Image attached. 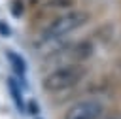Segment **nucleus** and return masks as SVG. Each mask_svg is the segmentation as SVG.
Masks as SVG:
<instances>
[{
    "instance_id": "nucleus-5",
    "label": "nucleus",
    "mask_w": 121,
    "mask_h": 119,
    "mask_svg": "<svg viewBox=\"0 0 121 119\" xmlns=\"http://www.w3.org/2000/svg\"><path fill=\"white\" fill-rule=\"evenodd\" d=\"M9 94H11V98H15L17 108H19V110H23V96H21V91H19V87L15 85V81H13V79H9Z\"/></svg>"
},
{
    "instance_id": "nucleus-7",
    "label": "nucleus",
    "mask_w": 121,
    "mask_h": 119,
    "mask_svg": "<svg viewBox=\"0 0 121 119\" xmlns=\"http://www.w3.org/2000/svg\"><path fill=\"white\" fill-rule=\"evenodd\" d=\"M70 6H74V0H64V2L51 0V2H47V8H70Z\"/></svg>"
},
{
    "instance_id": "nucleus-6",
    "label": "nucleus",
    "mask_w": 121,
    "mask_h": 119,
    "mask_svg": "<svg viewBox=\"0 0 121 119\" xmlns=\"http://www.w3.org/2000/svg\"><path fill=\"white\" fill-rule=\"evenodd\" d=\"M9 9H11V13H13L15 17H21V15H23V4H21V0H13V2L9 4Z\"/></svg>"
},
{
    "instance_id": "nucleus-3",
    "label": "nucleus",
    "mask_w": 121,
    "mask_h": 119,
    "mask_svg": "<svg viewBox=\"0 0 121 119\" xmlns=\"http://www.w3.org/2000/svg\"><path fill=\"white\" fill-rule=\"evenodd\" d=\"M102 110L104 108L98 100L87 98V100H79L74 106H70L64 113V119H100Z\"/></svg>"
},
{
    "instance_id": "nucleus-9",
    "label": "nucleus",
    "mask_w": 121,
    "mask_h": 119,
    "mask_svg": "<svg viewBox=\"0 0 121 119\" xmlns=\"http://www.w3.org/2000/svg\"><path fill=\"white\" fill-rule=\"evenodd\" d=\"M115 70H117V77L121 79V60L117 62V66H115Z\"/></svg>"
},
{
    "instance_id": "nucleus-8",
    "label": "nucleus",
    "mask_w": 121,
    "mask_h": 119,
    "mask_svg": "<svg viewBox=\"0 0 121 119\" xmlns=\"http://www.w3.org/2000/svg\"><path fill=\"white\" fill-rule=\"evenodd\" d=\"M0 34H2V36H9V30H8L6 23H0Z\"/></svg>"
},
{
    "instance_id": "nucleus-4",
    "label": "nucleus",
    "mask_w": 121,
    "mask_h": 119,
    "mask_svg": "<svg viewBox=\"0 0 121 119\" xmlns=\"http://www.w3.org/2000/svg\"><path fill=\"white\" fill-rule=\"evenodd\" d=\"M8 59H9V62H11L13 70H15V74H17V76H25V70H26L25 60H23L17 53H13V51H8Z\"/></svg>"
},
{
    "instance_id": "nucleus-1",
    "label": "nucleus",
    "mask_w": 121,
    "mask_h": 119,
    "mask_svg": "<svg viewBox=\"0 0 121 119\" xmlns=\"http://www.w3.org/2000/svg\"><path fill=\"white\" fill-rule=\"evenodd\" d=\"M83 76H85V66L79 62H70V64L59 66L53 72H49L43 77L42 85L47 93H59V91H66L78 85L83 79Z\"/></svg>"
},
{
    "instance_id": "nucleus-2",
    "label": "nucleus",
    "mask_w": 121,
    "mask_h": 119,
    "mask_svg": "<svg viewBox=\"0 0 121 119\" xmlns=\"http://www.w3.org/2000/svg\"><path fill=\"white\" fill-rule=\"evenodd\" d=\"M89 21V13L87 11H66V13H60L57 19H53V23L45 28L43 32V38H60L72 30H78L79 26H83L85 23Z\"/></svg>"
}]
</instances>
